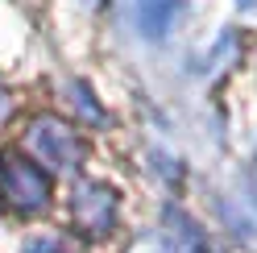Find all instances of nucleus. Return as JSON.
Wrapping results in <instances>:
<instances>
[{
  "label": "nucleus",
  "instance_id": "nucleus-1",
  "mask_svg": "<svg viewBox=\"0 0 257 253\" xmlns=\"http://www.w3.org/2000/svg\"><path fill=\"white\" fill-rule=\"evenodd\" d=\"M0 183H5V195L13 208L21 212H38L46 195H50V179H46V170L34 166V162H21V158H9L5 170H0Z\"/></svg>",
  "mask_w": 257,
  "mask_h": 253
},
{
  "label": "nucleus",
  "instance_id": "nucleus-2",
  "mask_svg": "<svg viewBox=\"0 0 257 253\" xmlns=\"http://www.w3.org/2000/svg\"><path fill=\"white\" fill-rule=\"evenodd\" d=\"M25 253H58V245H50V241H38V245H29Z\"/></svg>",
  "mask_w": 257,
  "mask_h": 253
}]
</instances>
